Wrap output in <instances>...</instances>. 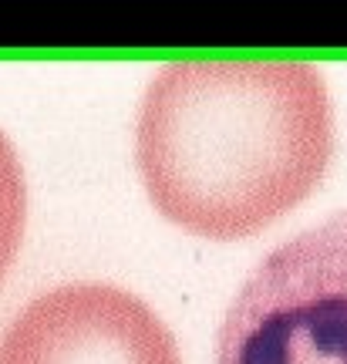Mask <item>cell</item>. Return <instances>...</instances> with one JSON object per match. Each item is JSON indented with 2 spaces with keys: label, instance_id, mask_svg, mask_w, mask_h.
I'll return each instance as SVG.
<instances>
[{
  "label": "cell",
  "instance_id": "cell-2",
  "mask_svg": "<svg viewBox=\"0 0 347 364\" xmlns=\"http://www.w3.org/2000/svg\"><path fill=\"white\" fill-rule=\"evenodd\" d=\"M216 364H347V209L246 277L219 324Z\"/></svg>",
  "mask_w": 347,
  "mask_h": 364
},
{
  "label": "cell",
  "instance_id": "cell-4",
  "mask_svg": "<svg viewBox=\"0 0 347 364\" xmlns=\"http://www.w3.org/2000/svg\"><path fill=\"white\" fill-rule=\"evenodd\" d=\"M27 230V179L14 142L0 132V284L11 273Z\"/></svg>",
  "mask_w": 347,
  "mask_h": 364
},
{
  "label": "cell",
  "instance_id": "cell-3",
  "mask_svg": "<svg viewBox=\"0 0 347 364\" xmlns=\"http://www.w3.org/2000/svg\"><path fill=\"white\" fill-rule=\"evenodd\" d=\"M0 364H182L166 321L115 284L44 290L0 338Z\"/></svg>",
  "mask_w": 347,
  "mask_h": 364
},
{
  "label": "cell",
  "instance_id": "cell-1",
  "mask_svg": "<svg viewBox=\"0 0 347 364\" xmlns=\"http://www.w3.org/2000/svg\"><path fill=\"white\" fill-rule=\"evenodd\" d=\"M334 102L307 61H176L139 102L135 166L152 206L203 240H250L324 182Z\"/></svg>",
  "mask_w": 347,
  "mask_h": 364
}]
</instances>
